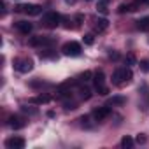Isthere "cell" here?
I'll use <instances>...</instances> for the list:
<instances>
[{
	"label": "cell",
	"mask_w": 149,
	"mask_h": 149,
	"mask_svg": "<svg viewBox=\"0 0 149 149\" xmlns=\"http://www.w3.org/2000/svg\"><path fill=\"white\" fill-rule=\"evenodd\" d=\"M132 79H133V72L128 67H119L112 74V84H116V86H125V84L132 83Z\"/></svg>",
	"instance_id": "cell-1"
},
{
	"label": "cell",
	"mask_w": 149,
	"mask_h": 149,
	"mask_svg": "<svg viewBox=\"0 0 149 149\" xmlns=\"http://www.w3.org/2000/svg\"><path fill=\"white\" fill-rule=\"evenodd\" d=\"M137 142H139V144H144V142H146V137L139 135V137H137Z\"/></svg>",
	"instance_id": "cell-27"
},
{
	"label": "cell",
	"mask_w": 149,
	"mask_h": 149,
	"mask_svg": "<svg viewBox=\"0 0 149 149\" xmlns=\"http://www.w3.org/2000/svg\"><path fill=\"white\" fill-rule=\"evenodd\" d=\"M16 13H23L26 16H39L42 13V6H37V4H19L14 7Z\"/></svg>",
	"instance_id": "cell-3"
},
{
	"label": "cell",
	"mask_w": 149,
	"mask_h": 149,
	"mask_svg": "<svg viewBox=\"0 0 149 149\" xmlns=\"http://www.w3.org/2000/svg\"><path fill=\"white\" fill-rule=\"evenodd\" d=\"M97 9H98V13H102V14H107V11H109V9H107V0H100Z\"/></svg>",
	"instance_id": "cell-20"
},
{
	"label": "cell",
	"mask_w": 149,
	"mask_h": 149,
	"mask_svg": "<svg viewBox=\"0 0 149 149\" xmlns=\"http://www.w3.org/2000/svg\"><path fill=\"white\" fill-rule=\"evenodd\" d=\"M126 61H128V65H135V63H137V60H135L133 54H128V56H126Z\"/></svg>",
	"instance_id": "cell-26"
},
{
	"label": "cell",
	"mask_w": 149,
	"mask_h": 149,
	"mask_svg": "<svg viewBox=\"0 0 149 149\" xmlns=\"http://www.w3.org/2000/svg\"><path fill=\"white\" fill-rule=\"evenodd\" d=\"M91 77H93V74L90 70H86V72H83L79 76V83H88V81H91Z\"/></svg>",
	"instance_id": "cell-18"
},
{
	"label": "cell",
	"mask_w": 149,
	"mask_h": 149,
	"mask_svg": "<svg viewBox=\"0 0 149 149\" xmlns=\"http://www.w3.org/2000/svg\"><path fill=\"white\" fill-rule=\"evenodd\" d=\"M9 126L13 130H21V128L26 126V119L21 118V116H11L9 118Z\"/></svg>",
	"instance_id": "cell-9"
},
{
	"label": "cell",
	"mask_w": 149,
	"mask_h": 149,
	"mask_svg": "<svg viewBox=\"0 0 149 149\" xmlns=\"http://www.w3.org/2000/svg\"><path fill=\"white\" fill-rule=\"evenodd\" d=\"M79 93H81V98H83V100H90V98H91V90L86 88V86H84V88H79Z\"/></svg>",
	"instance_id": "cell-16"
},
{
	"label": "cell",
	"mask_w": 149,
	"mask_h": 149,
	"mask_svg": "<svg viewBox=\"0 0 149 149\" xmlns=\"http://www.w3.org/2000/svg\"><path fill=\"white\" fill-rule=\"evenodd\" d=\"M126 100H125V97H112L111 100H109V104L107 105H123Z\"/></svg>",
	"instance_id": "cell-17"
},
{
	"label": "cell",
	"mask_w": 149,
	"mask_h": 149,
	"mask_svg": "<svg viewBox=\"0 0 149 149\" xmlns=\"http://www.w3.org/2000/svg\"><path fill=\"white\" fill-rule=\"evenodd\" d=\"M140 68L147 72V70H149V60H142V61H140Z\"/></svg>",
	"instance_id": "cell-25"
},
{
	"label": "cell",
	"mask_w": 149,
	"mask_h": 149,
	"mask_svg": "<svg viewBox=\"0 0 149 149\" xmlns=\"http://www.w3.org/2000/svg\"><path fill=\"white\" fill-rule=\"evenodd\" d=\"M130 11V4H121L119 7H118V13L119 14H125V13H128Z\"/></svg>",
	"instance_id": "cell-23"
},
{
	"label": "cell",
	"mask_w": 149,
	"mask_h": 149,
	"mask_svg": "<svg viewBox=\"0 0 149 149\" xmlns=\"http://www.w3.org/2000/svg\"><path fill=\"white\" fill-rule=\"evenodd\" d=\"M61 53H63L65 56H79V54L83 53V47H81V44H79V42H76V40H70V42L63 44V47H61Z\"/></svg>",
	"instance_id": "cell-4"
},
{
	"label": "cell",
	"mask_w": 149,
	"mask_h": 149,
	"mask_svg": "<svg viewBox=\"0 0 149 149\" xmlns=\"http://www.w3.org/2000/svg\"><path fill=\"white\" fill-rule=\"evenodd\" d=\"M142 6H149V0H133V2L130 4V11H139Z\"/></svg>",
	"instance_id": "cell-14"
},
{
	"label": "cell",
	"mask_w": 149,
	"mask_h": 149,
	"mask_svg": "<svg viewBox=\"0 0 149 149\" xmlns=\"http://www.w3.org/2000/svg\"><path fill=\"white\" fill-rule=\"evenodd\" d=\"M83 42H84L86 46H91V44L95 42V35H93V33H86V35L83 37Z\"/></svg>",
	"instance_id": "cell-21"
},
{
	"label": "cell",
	"mask_w": 149,
	"mask_h": 149,
	"mask_svg": "<svg viewBox=\"0 0 149 149\" xmlns=\"http://www.w3.org/2000/svg\"><path fill=\"white\" fill-rule=\"evenodd\" d=\"M121 147H125V149H130V147H133V139L132 137H123L121 139Z\"/></svg>",
	"instance_id": "cell-15"
},
{
	"label": "cell",
	"mask_w": 149,
	"mask_h": 149,
	"mask_svg": "<svg viewBox=\"0 0 149 149\" xmlns=\"http://www.w3.org/2000/svg\"><path fill=\"white\" fill-rule=\"evenodd\" d=\"M137 28L140 32H149V16H144L137 21Z\"/></svg>",
	"instance_id": "cell-13"
},
{
	"label": "cell",
	"mask_w": 149,
	"mask_h": 149,
	"mask_svg": "<svg viewBox=\"0 0 149 149\" xmlns=\"http://www.w3.org/2000/svg\"><path fill=\"white\" fill-rule=\"evenodd\" d=\"M93 83H95L97 90H98L100 86H105V74H104V70H97V72L93 74Z\"/></svg>",
	"instance_id": "cell-11"
},
{
	"label": "cell",
	"mask_w": 149,
	"mask_h": 149,
	"mask_svg": "<svg viewBox=\"0 0 149 149\" xmlns=\"http://www.w3.org/2000/svg\"><path fill=\"white\" fill-rule=\"evenodd\" d=\"M60 23H61V16H60V13H56V11H49V13H46V16L42 18V25H44L46 28H49V30H54L56 26H60Z\"/></svg>",
	"instance_id": "cell-2"
},
{
	"label": "cell",
	"mask_w": 149,
	"mask_h": 149,
	"mask_svg": "<svg viewBox=\"0 0 149 149\" xmlns=\"http://www.w3.org/2000/svg\"><path fill=\"white\" fill-rule=\"evenodd\" d=\"M91 116H93L95 121H104V119H107V118L111 116V109H109V105H105V107H98V109L93 111Z\"/></svg>",
	"instance_id": "cell-7"
},
{
	"label": "cell",
	"mask_w": 149,
	"mask_h": 149,
	"mask_svg": "<svg viewBox=\"0 0 149 149\" xmlns=\"http://www.w3.org/2000/svg\"><path fill=\"white\" fill-rule=\"evenodd\" d=\"M79 121H81V126H84V128H91L93 126L90 123V116H83V118H79Z\"/></svg>",
	"instance_id": "cell-22"
},
{
	"label": "cell",
	"mask_w": 149,
	"mask_h": 149,
	"mask_svg": "<svg viewBox=\"0 0 149 149\" xmlns=\"http://www.w3.org/2000/svg\"><path fill=\"white\" fill-rule=\"evenodd\" d=\"M53 42H54V39L44 37V35H37V37H32V39L28 40V44L33 46V47H37V46H51Z\"/></svg>",
	"instance_id": "cell-6"
},
{
	"label": "cell",
	"mask_w": 149,
	"mask_h": 149,
	"mask_svg": "<svg viewBox=\"0 0 149 149\" xmlns=\"http://www.w3.org/2000/svg\"><path fill=\"white\" fill-rule=\"evenodd\" d=\"M6 147L7 149H23L25 147V139H21V137H9L6 140Z\"/></svg>",
	"instance_id": "cell-8"
},
{
	"label": "cell",
	"mask_w": 149,
	"mask_h": 149,
	"mask_svg": "<svg viewBox=\"0 0 149 149\" xmlns=\"http://www.w3.org/2000/svg\"><path fill=\"white\" fill-rule=\"evenodd\" d=\"M14 67H16V70H18V72L26 74V72H30V70L33 68V61H32V60H28V58H18V60L14 61Z\"/></svg>",
	"instance_id": "cell-5"
},
{
	"label": "cell",
	"mask_w": 149,
	"mask_h": 149,
	"mask_svg": "<svg viewBox=\"0 0 149 149\" xmlns=\"http://www.w3.org/2000/svg\"><path fill=\"white\" fill-rule=\"evenodd\" d=\"M49 100H51L49 97H46V95H40V97H35V98H32L30 102H32V104H47Z\"/></svg>",
	"instance_id": "cell-19"
},
{
	"label": "cell",
	"mask_w": 149,
	"mask_h": 149,
	"mask_svg": "<svg viewBox=\"0 0 149 149\" xmlns=\"http://www.w3.org/2000/svg\"><path fill=\"white\" fill-rule=\"evenodd\" d=\"M16 28H18V32H19V33L28 35V33L33 30V25H32V23H28V21H18V23H16Z\"/></svg>",
	"instance_id": "cell-10"
},
{
	"label": "cell",
	"mask_w": 149,
	"mask_h": 149,
	"mask_svg": "<svg viewBox=\"0 0 149 149\" xmlns=\"http://www.w3.org/2000/svg\"><path fill=\"white\" fill-rule=\"evenodd\" d=\"M107 28H109V21H107L105 18H98L97 23H95V32L102 33V32H105Z\"/></svg>",
	"instance_id": "cell-12"
},
{
	"label": "cell",
	"mask_w": 149,
	"mask_h": 149,
	"mask_svg": "<svg viewBox=\"0 0 149 149\" xmlns=\"http://www.w3.org/2000/svg\"><path fill=\"white\" fill-rule=\"evenodd\" d=\"M97 91H98V95H102V97L109 95V88H107V86H100V88H98Z\"/></svg>",
	"instance_id": "cell-24"
}]
</instances>
